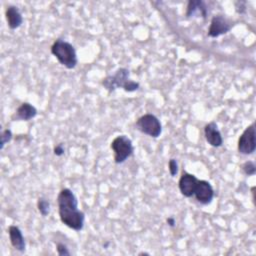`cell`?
<instances>
[{
	"mask_svg": "<svg viewBox=\"0 0 256 256\" xmlns=\"http://www.w3.org/2000/svg\"><path fill=\"white\" fill-rule=\"evenodd\" d=\"M59 218L62 224L74 231L84 228L85 213L78 208V200L74 192L69 188H62L57 195Z\"/></svg>",
	"mask_w": 256,
	"mask_h": 256,
	"instance_id": "1",
	"label": "cell"
},
{
	"mask_svg": "<svg viewBox=\"0 0 256 256\" xmlns=\"http://www.w3.org/2000/svg\"><path fill=\"white\" fill-rule=\"evenodd\" d=\"M101 84L108 92H113L121 88L125 92L131 93L140 88L139 82L130 79V71L125 67H120L113 74L107 75L102 79Z\"/></svg>",
	"mask_w": 256,
	"mask_h": 256,
	"instance_id": "2",
	"label": "cell"
},
{
	"mask_svg": "<svg viewBox=\"0 0 256 256\" xmlns=\"http://www.w3.org/2000/svg\"><path fill=\"white\" fill-rule=\"evenodd\" d=\"M51 54L57 61L67 69H74L78 64L75 47L66 40L56 39L50 48Z\"/></svg>",
	"mask_w": 256,
	"mask_h": 256,
	"instance_id": "3",
	"label": "cell"
},
{
	"mask_svg": "<svg viewBox=\"0 0 256 256\" xmlns=\"http://www.w3.org/2000/svg\"><path fill=\"white\" fill-rule=\"evenodd\" d=\"M110 148L113 152V160L116 164L124 163L134 153L132 140L125 134L116 136L110 143Z\"/></svg>",
	"mask_w": 256,
	"mask_h": 256,
	"instance_id": "4",
	"label": "cell"
},
{
	"mask_svg": "<svg viewBox=\"0 0 256 256\" xmlns=\"http://www.w3.org/2000/svg\"><path fill=\"white\" fill-rule=\"evenodd\" d=\"M135 127L142 134L152 138H158L162 133V124L157 116L151 113H146L140 116L136 122Z\"/></svg>",
	"mask_w": 256,
	"mask_h": 256,
	"instance_id": "5",
	"label": "cell"
},
{
	"mask_svg": "<svg viewBox=\"0 0 256 256\" xmlns=\"http://www.w3.org/2000/svg\"><path fill=\"white\" fill-rule=\"evenodd\" d=\"M237 149L240 154L251 155L256 149V129L255 122H252L245 128L242 134L239 136Z\"/></svg>",
	"mask_w": 256,
	"mask_h": 256,
	"instance_id": "6",
	"label": "cell"
},
{
	"mask_svg": "<svg viewBox=\"0 0 256 256\" xmlns=\"http://www.w3.org/2000/svg\"><path fill=\"white\" fill-rule=\"evenodd\" d=\"M231 22L225 16L218 14L212 17L207 34L211 38H217L221 35L228 33L231 30Z\"/></svg>",
	"mask_w": 256,
	"mask_h": 256,
	"instance_id": "7",
	"label": "cell"
},
{
	"mask_svg": "<svg viewBox=\"0 0 256 256\" xmlns=\"http://www.w3.org/2000/svg\"><path fill=\"white\" fill-rule=\"evenodd\" d=\"M195 199L202 205H208L213 201L215 196V191L213 186L207 180H200L197 183V186L194 191Z\"/></svg>",
	"mask_w": 256,
	"mask_h": 256,
	"instance_id": "8",
	"label": "cell"
},
{
	"mask_svg": "<svg viewBox=\"0 0 256 256\" xmlns=\"http://www.w3.org/2000/svg\"><path fill=\"white\" fill-rule=\"evenodd\" d=\"M198 181L199 179L195 175L184 171L181 174L178 181V188L181 195H183L186 198L192 197L194 195V191Z\"/></svg>",
	"mask_w": 256,
	"mask_h": 256,
	"instance_id": "9",
	"label": "cell"
},
{
	"mask_svg": "<svg viewBox=\"0 0 256 256\" xmlns=\"http://www.w3.org/2000/svg\"><path fill=\"white\" fill-rule=\"evenodd\" d=\"M204 137L207 143L212 147L218 148L223 144L222 134L214 121H211L204 126Z\"/></svg>",
	"mask_w": 256,
	"mask_h": 256,
	"instance_id": "10",
	"label": "cell"
},
{
	"mask_svg": "<svg viewBox=\"0 0 256 256\" xmlns=\"http://www.w3.org/2000/svg\"><path fill=\"white\" fill-rule=\"evenodd\" d=\"M38 114L37 108L29 102H23L16 109L15 113L12 115V120L14 121H29L35 118Z\"/></svg>",
	"mask_w": 256,
	"mask_h": 256,
	"instance_id": "11",
	"label": "cell"
},
{
	"mask_svg": "<svg viewBox=\"0 0 256 256\" xmlns=\"http://www.w3.org/2000/svg\"><path fill=\"white\" fill-rule=\"evenodd\" d=\"M7 232L12 247L21 253L24 252L26 250V242L21 229L16 225H10L7 229Z\"/></svg>",
	"mask_w": 256,
	"mask_h": 256,
	"instance_id": "12",
	"label": "cell"
},
{
	"mask_svg": "<svg viewBox=\"0 0 256 256\" xmlns=\"http://www.w3.org/2000/svg\"><path fill=\"white\" fill-rule=\"evenodd\" d=\"M5 18L7 22V26L11 30H15L19 28L23 23V16L21 11L17 6L9 5L5 9Z\"/></svg>",
	"mask_w": 256,
	"mask_h": 256,
	"instance_id": "13",
	"label": "cell"
},
{
	"mask_svg": "<svg viewBox=\"0 0 256 256\" xmlns=\"http://www.w3.org/2000/svg\"><path fill=\"white\" fill-rule=\"evenodd\" d=\"M208 9L206 3L202 0H190L188 1L185 16L187 18L191 17H202L206 18Z\"/></svg>",
	"mask_w": 256,
	"mask_h": 256,
	"instance_id": "14",
	"label": "cell"
},
{
	"mask_svg": "<svg viewBox=\"0 0 256 256\" xmlns=\"http://www.w3.org/2000/svg\"><path fill=\"white\" fill-rule=\"evenodd\" d=\"M37 209H38V212L40 213L41 216L43 217H46L50 214V210H51V205H50V202L48 201V199L44 198V197H39L37 199Z\"/></svg>",
	"mask_w": 256,
	"mask_h": 256,
	"instance_id": "15",
	"label": "cell"
},
{
	"mask_svg": "<svg viewBox=\"0 0 256 256\" xmlns=\"http://www.w3.org/2000/svg\"><path fill=\"white\" fill-rule=\"evenodd\" d=\"M13 138V133L12 131L9 129V128H6L4 129L2 132H1V135H0V149L3 150L5 145L8 144Z\"/></svg>",
	"mask_w": 256,
	"mask_h": 256,
	"instance_id": "16",
	"label": "cell"
},
{
	"mask_svg": "<svg viewBox=\"0 0 256 256\" xmlns=\"http://www.w3.org/2000/svg\"><path fill=\"white\" fill-rule=\"evenodd\" d=\"M242 172L247 176H253L256 173V165L253 161H246L241 165Z\"/></svg>",
	"mask_w": 256,
	"mask_h": 256,
	"instance_id": "17",
	"label": "cell"
},
{
	"mask_svg": "<svg viewBox=\"0 0 256 256\" xmlns=\"http://www.w3.org/2000/svg\"><path fill=\"white\" fill-rule=\"evenodd\" d=\"M168 171L169 174L172 177H175L178 174L179 171V166H178V162L175 158H170L168 161Z\"/></svg>",
	"mask_w": 256,
	"mask_h": 256,
	"instance_id": "18",
	"label": "cell"
},
{
	"mask_svg": "<svg viewBox=\"0 0 256 256\" xmlns=\"http://www.w3.org/2000/svg\"><path fill=\"white\" fill-rule=\"evenodd\" d=\"M56 251H57V254L60 256H69L71 254L68 247L66 246V244L61 243V242H58L56 244Z\"/></svg>",
	"mask_w": 256,
	"mask_h": 256,
	"instance_id": "19",
	"label": "cell"
},
{
	"mask_svg": "<svg viewBox=\"0 0 256 256\" xmlns=\"http://www.w3.org/2000/svg\"><path fill=\"white\" fill-rule=\"evenodd\" d=\"M53 153L55 156L57 157H60L62 155L65 154V147L63 145V143H59V144H56L54 147H53Z\"/></svg>",
	"mask_w": 256,
	"mask_h": 256,
	"instance_id": "20",
	"label": "cell"
},
{
	"mask_svg": "<svg viewBox=\"0 0 256 256\" xmlns=\"http://www.w3.org/2000/svg\"><path fill=\"white\" fill-rule=\"evenodd\" d=\"M236 11L240 14H244L246 12V2L245 1H237L235 2Z\"/></svg>",
	"mask_w": 256,
	"mask_h": 256,
	"instance_id": "21",
	"label": "cell"
},
{
	"mask_svg": "<svg viewBox=\"0 0 256 256\" xmlns=\"http://www.w3.org/2000/svg\"><path fill=\"white\" fill-rule=\"evenodd\" d=\"M166 223H167V225H168V226H170V227H175V225H176L175 218H174V217H172V216L167 217V218H166Z\"/></svg>",
	"mask_w": 256,
	"mask_h": 256,
	"instance_id": "22",
	"label": "cell"
},
{
	"mask_svg": "<svg viewBox=\"0 0 256 256\" xmlns=\"http://www.w3.org/2000/svg\"><path fill=\"white\" fill-rule=\"evenodd\" d=\"M138 255H150L148 252H139Z\"/></svg>",
	"mask_w": 256,
	"mask_h": 256,
	"instance_id": "23",
	"label": "cell"
},
{
	"mask_svg": "<svg viewBox=\"0 0 256 256\" xmlns=\"http://www.w3.org/2000/svg\"><path fill=\"white\" fill-rule=\"evenodd\" d=\"M108 245H109V243H108V242H106V243L103 245V247H104V248H107V247H108Z\"/></svg>",
	"mask_w": 256,
	"mask_h": 256,
	"instance_id": "24",
	"label": "cell"
}]
</instances>
